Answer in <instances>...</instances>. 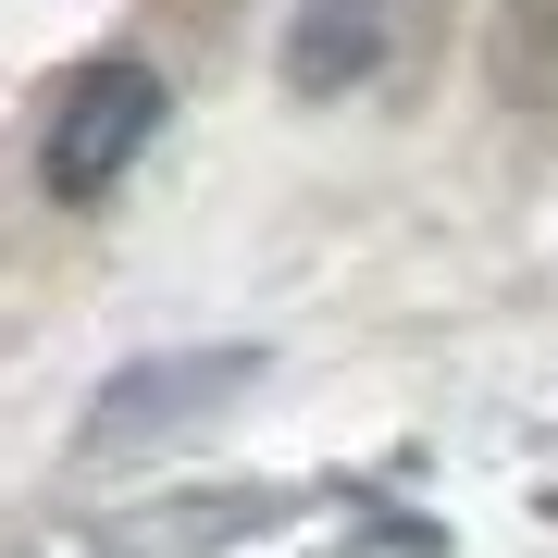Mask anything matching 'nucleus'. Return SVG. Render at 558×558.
I'll return each instance as SVG.
<instances>
[{
    "label": "nucleus",
    "instance_id": "obj_1",
    "mask_svg": "<svg viewBox=\"0 0 558 558\" xmlns=\"http://www.w3.org/2000/svg\"><path fill=\"white\" fill-rule=\"evenodd\" d=\"M149 137H161V75L149 62H87V75H62V100H50L38 174H50V199H112V174Z\"/></svg>",
    "mask_w": 558,
    "mask_h": 558
},
{
    "label": "nucleus",
    "instance_id": "obj_2",
    "mask_svg": "<svg viewBox=\"0 0 558 558\" xmlns=\"http://www.w3.org/2000/svg\"><path fill=\"white\" fill-rule=\"evenodd\" d=\"M260 348H186V360H137V373L100 385V422H87V447H137V435H174V422H199L211 398H248Z\"/></svg>",
    "mask_w": 558,
    "mask_h": 558
},
{
    "label": "nucleus",
    "instance_id": "obj_3",
    "mask_svg": "<svg viewBox=\"0 0 558 558\" xmlns=\"http://www.w3.org/2000/svg\"><path fill=\"white\" fill-rule=\"evenodd\" d=\"M373 50H385V0H311L299 38H286V87L299 100H336L348 75H373Z\"/></svg>",
    "mask_w": 558,
    "mask_h": 558
}]
</instances>
